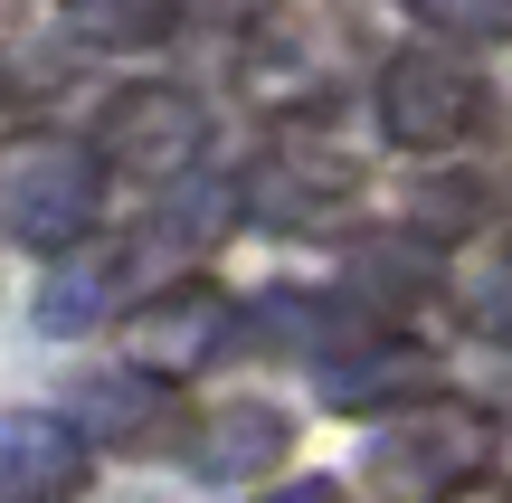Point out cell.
Here are the masks:
<instances>
[{
	"label": "cell",
	"instance_id": "3",
	"mask_svg": "<svg viewBox=\"0 0 512 503\" xmlns=\"http://www.w3.org/2000/svg\"><path fill=\"white\" fill-rule=\"evenodd\" d=\"M200 143H209V114L190 95H171V86H133V95H114L95 114V171H114V181L171 190V181H190Z\"/></svg>",
	"mask_w": 512,
	"mask_h": 503
},
{
	"label": "cell",
	"instance_id": "2",
	"mask_svg": "<svg viewBox=\"0 0 512 503\" xmlns=\"http://www.w3.org/2000/svg\"><path fill=\"white\" fill-rule=\"evenodd\" d=\"M0 209H10V238L76 247L95 219V152L67 143V133H19L10 162H0Z\"/></svg>",
	"mask_w": 512,
	"mask_h": 503
},
{
	"label": "cell",
	"instance_id": "4",
	"mask_svg": "<svg viewBox=\"0 0 512 503\" xmlns=\"http://www.w3.org/2000/svg\"><path fill=\"white\" fill-rule=\"evenodd\" d=\"M238 209L266 228H342L361 209V171L342 152H313V143H266L256 171L238 181Z\"/></svg>",
	"mask_w": 512,
	"mask_h": 503
},
{
	"label": "cell",
	"instance_id": "7",
	"mask_svg": "<svg viewBox=\"0 0 512 503\" xmlns=\"http://www.w3.org/2000/svg\"><path fill=\"white\" fill-rule=\"evenodd\" d=\"M76 485H86V437L67 418H0V503H76Z\"/></svg>",
	"mask_w": 512,
	"mask_h": 503
},
{
	"label": "cell",
	"instance_id": "11",
	"mask_svg": "<svg viewBox=\"0 0 512 503\" xmlns=\"http://www.w3.org/2000/svg\"><path fill=\"white\" fill-rule=\"evenodd\" d=\"M456 304H465L475 333H503V342H512V257H475V266L456 276Z\"/></svg>",
	"mask_w": 512,
	"mask_h": 503
},
{
	"label": "cell",
	"instance_id": "12",
	"mask_svg": "<svg viewBox=\"0 0 512 503\" xmlns=\"http://www.w3.org/2000/svg\"><path fill=\"white\" fill-rule=\"evenodd\" d=\"M437 38H512V0H399Z\"/></svg>",
	"mask_w": 512,
	"mask_h": 503
},
{
	"label": "cell",
	"instance_id": "6",
	"mask_svg": "<svg viewBox=\"0 0 512 503\" xmlns=\"http://www.w3.org/2000/svg\"><path fill=\"white\" fill-rule=\"evenodd\" d=\"M228 342H238V304H228V285H209V276L162 285V295L133 314V352H143V371H162V380L209 371Z\"/></svg>",
	"mask_w": 512,
	"mask_h": 503
},
{
	"label": "cell",
	"instance_id": "10",
	"mask_svg": "<svg viewBox=\"0 0 512 503\" xmlns=\"http://www.w3.org/2000/svg\"><path fill=\"white\" fill-rule=\"evenodd\" d=\"M86 437H105V447H152L162 437V371H105V380H86Z\"/></svg>",
	"mask_w": 512,
	"mask_h": 503
},
{
	"label": "cell",
	"instance_id": "13",
	"mask_svg": "<svg viewBox=\"0 0 512 503\" xmlns=\"http://www.w3.org/2000/svg\"><path fill=\"white\" fill-rule=\"evenodd\" d=\"M351 295H370V304H418V295H427L418 247H370V257L351 266Z\"/></svg>",
	"mask_w": 512,
	"mask_h": 503
},
{
	"label": "cell",
	"instance_id": "14",
	"mask_svg": "<svg viewBox=\"0 0 512 503\" xmlns=\"http://www.w3.org/2000/svg\"><path fill=\"white\" fill-rule=\"evenodd\" d=\"M266 503H351V494H342V485H332V475H313V485H275Z\"/></svg>",
	"mask_w": 512,
	"mask_h": 503
},
{
	"label": "cell",
	"instance_id": "1",
	"mask_svg": "<svg viewBox=\"0 0 512 503\" xmlns=\"http://www.w3.org/2000/svg\"><path fill=\"white\" fill-rule=\"evenodd\" d=\"M484 466H494V418L465 399H418L370 437V485L389 503H456Z\"/></svg>",
	"mask_w": 512,
	"mask_h": 503
},
{
	"label": "cell",
	"instance_id": "9",
	"mask_svg": "<svg viewBox=\"0 0 512 503\" xmlns=\"http://www.w3.org/2000/svg\"><path fill=\"white\" fill-rule=\"evenodd\" d=\"M143 257H152V238H124V247H86V257L67 266V276L38 295V323L48 333H76V323H95L114 295H124L133 276H143Z\"/></svg>",
	"mask_w": 512,
	"mask_h": 503
},
{
	"label": "cell",
	"instance_id": "8",
	"mask_svg": "<svg viewBox=\"0 0 512 503\" xmlns=\"http://www.w3.org/2000/svg\"><path fill=\"white\" fill-rule=\"evenodd\" d=\"M285 447H294L285 409H256V399H238V409H209V428L190 437V466H200L209 485H256V475H266Z\"/></svg>",
	"mask_w": 512,
	"mask_h": 503
},
{
	"label": "cell",
	"instance_id": "5",
	"mask_svg": "<svg viewBox=\"0 0 512 503\" xmlns=\"http://www.w3.org/2000/svg\"><path fill=\"white\" fill-rule=\"evenodd\" d=\"M475 114H484V86L456 67V57L418 48V57H389V67H380V133H389V143L446 152V143L475 133Z\"/></svg>",
	"mask_w": 512,
	"mask_h": 503
}]
</instances>
